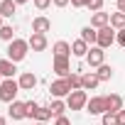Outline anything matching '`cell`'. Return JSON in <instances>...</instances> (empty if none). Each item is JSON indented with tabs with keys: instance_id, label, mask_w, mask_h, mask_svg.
<instances>
[{
	"instance_id": "cell-15",
	"label": "cell",
	"mask_w": 125,
	"mask_h": 125,
	"mask_svg": "<svg viewBox=\"0 0 125 125\" xmlns=\"http://www.w3.org/2000/svg\"><path fill=\"white\" fill-rule=\"evenodd\" d=\"M98 83H101V79L96 76V71H91V74H83V76H81V88H83V91H93Z\"/></svg>"
},
{
	"instance_id": "cell-28",
	"label": "cell",
	"mask_w": 125,
	"mask_h": 125,
	"mask_svg": "<svg viewBox=\"0 0 125 125\" xmlns=\"http://www.w3.org/2000/svg\"><path fill=\"white\" fill-rule=\"evenodd\" d=\"M101 8H103V0H91V3H88L91 12H101Z\"/></svg>"
},
{
	"instance_id": "cell-35",
	"label": "cell",
	"mask_w": 125,
	"mask_h": 125,
	"mask_svg": "<svg viewBox=\"0 0 125 125\" xmlns=\"http://www.w3.org/2000/svg\"><path fill=\"white\" fill-rule=\"evenodd\" d=\"M118 125H125V110L118 113Z\"/></svg>"
},
{
	"instance_id": "cell-20",
	"label": "cell",
	"mask_w": 125,
	"mask_h": 125,
	"mask_svg": "<svg viewBox=\"0 0 125 125\" xmlns=\"http://www.w3.org/2000/svg\"><path fill=\"white\" fill-rule=\"evenodd\" d=\"M88 49H91V47H88L83 39H76V42L71 44V54H74V56H86V54H88Z\"/></svg>"
},
{
	"instance_id": "cell-10",
	"label": "cell",
	"mask_w": 125,
	"mask_h": 125,
	"mask_svg": "<svg viewBox=\"0 0 125 125\" xmlns=\"http://www.w3.org/2000/svg\"><path fill=\"white\" fill-rule=\"evenodd\" d=\"M123 110V98L118 96V93H110V96H105V113H120Z\"/></svg>"
},
{
	"instance_id": "cell-36",
	"label": "cell",
	"mask_w": 125,
	"mask_h": 125,
	"mask_svg": "<svg viewBox=\"0 0 125 125\" xmlns=\"http://www.w3.org/2000/svg\"><path fill=\"white\" fill-rule=\"evenodd\" d=\"M118 12H125V0H118Z\"/></svg>"
},
{
	"instance_id": "cell-11",
	"label": "cell",
	"mask_w": 125,
	"mask_h": 125,
	"mask_svg": "<svg viewBox=\"0 0 125 125\" xmlns=\"http://www.w3.org/2000/svg\"><path fill=\"white\" fill-rule=\"evenodd\" d=\"M52 30V20L49 17H34L32 20V32L34 34H47Z\"/></svg>"
},
{
	"instance_id": "cell-5",
	"label": "cell",
	"mask_w": 125,
	"mask_h": 125,
	"mask_svg": "<svg viewBox=\"0 0 125 125\" xmlns=\"http://www.w3.org/2000/svg\"><path fill=\"white\" fill-rule=\"evenodd\" d=\"M54 74L59 76V79H66L69 74H71V64H69V56H54Z\"/></svg>"
},
{
	"instance_id": "cell-9",
	"label": "cell",
	"mask_w": 125,
	"mask_h": 125,
	"mask_svg": "<svg viewBox=\"0 0 125 125\" xmlns=\"http://www.w3.org/2000/svg\"><path fill=\"white\" fill-rule=\"evenodd\" d=\"M103 56H105V52L101 49V47H91L88 49V54H86V61H88V64L91 66H103Z\"/></svg>"
},
{
	"instance_id": "cell-12",
	"label": "cell",
	"mask_w": 125,
	"mask_h": 125,
	"mask_svg": "<svg viewBox=\"0 0 125 125\" xmlns=\"http://www.w3.org/2000/svg\"><path fill=\"white\" fill-rule=\"evenodd\" d=\"M110 25V15L108 12H93V17H91V27L93 30H101V27H108Z\"/></svg>"
},
{
	"instance_id": "cell-25",
	"label": "cell",
	"mask_w": 125,
	"mask_h": 125,
	"mask_svg": "<svg viewBox=\"0 0 125 125\" xmlns=\"http://www.w3.org/2000/svg\"><path fill=\"white\" fill-rule=\"evenodd\" d=\"M0 39H5V42H12V39H15L12 25H3V27H0Z\"/></svg>"
},
{
	"instance_id": "cell-39",
	"label": "cell",
	"mask_w": 125,
	"mask_h": 125,
	"mask_svg": "<svg viewBox=\"0 0 125 125\" xmlns=\"http://www.w3.org/2000/svg\"><path fill=\"white\" fill-rule=\"evenodd\" d=\"M3 20H5V17H3V15H0V27H3Z\"/></svg>"
},
{
	"instance_id": "cell-33",
	"label": "cell",
	"mask_w": 125,
	"mask_h": 125,
	"mask_svg": "<svg viewBox=\"0 0 125 125\" xmlns=\"http://www.w3.org/2000/svg\"><path fill=\"white\" fill-rule=\"evenodd\" d=\"M54 125H71V120L66 118V115H61V118H56V123Z\"/></svg>"
},
{
	"instance_id": "cell-41",
	"label": "cell",
	"mask_w": 125,
	"mask_h": 125,
	"mask_svg": "<svg viewBox=\"0 0 125 125\" xmlns=\"http://www.w3.org/2000/svg\"><path fill=\"white\" fill-rule=\"evenodd\" d=\"M0 83H3V76H0Z\"/></svg>"
},
{
	"instance_id": "cell-16",
	"label": "cell",
	"mask_w": 125,
	"mask_h": 125,
	"mask_svg": "<svg viewBox=\"0 0 125 125\" xmlns=\"http://www.w3.org/2000/svg\"><path fill=\"white\" fill-rule=\"evenodd\" d=\"M15 61H10V59H0V76L3 79H12L15 76Z\"/></svg>"
},
{
	"instance_id": "cell-26",
	"label": "cell",
	"mask_w": 125,
	"mask_h": 125,
	"mask_svg": "<svg viewBox=\"0 0 125 125\" xmlns=\"http://www.w3.org/2000/svg\"><path fill=\"white\" fill-rule=\"evenodd\" d=\"M66 81H69L71 91H79V88H81V76H79V74H74V71H71V74L66 76Z\"/></svg>"
},
{
	"instance_id": "cell-8",
	"label": "cell",
	"mask_w": 125,
	"mask_h": 125,
	"mask_svg": "<svg viewBox=\"0 0 125 125\" xmlns=\"http://www.w3.org/2000/svg\"><path fill=\"white\" fill-rule=\"evenodd\" d=\"M8 113H10L12 120H22V118H27V103H22V101H12L10 108H8Z\"/></svg>"
},
{
	"instance_id": "cell-6",
	"label": "cell",
	"mask_w": 125,
	"mask_h": 125,
	"mask_svg": "<svg viewBox=\"0 0 125 125\" xmlns=\"http://www.w3.org/2000/svg\"><path fill=\"white\" fill-rule=\"evenodd\" d=\"M86 110H88L91 115H103V113H105V96H93V98H88Z\"/></svg>"
},
{
	"instance_id": "cell-1",
	"label": "cell",
	"mask_w": 125,
	"mask_h": 125,
	"mask_svg": "<svg viewBox=\"0 0 125 125\" xmlns=\"http://www.w3.org/2000/svg\"><path fill=\"white\" fill-rule=\"evenodd\" d=\"M27 52H30V42L27 39H12L10 47H8V59L17 64V61H22L27 56Z\"/></svg>"
},
{
	"instance_id": "cell-18",
	"label": "cell",
	"mask_w": 125,
	"mask_h": 125,
	"mask_svg": "<svg viewBox=\"0 0 125 125\" xmlns=\"http://www.w3.org/2000/svg\"><path fill=\"white\" fill-rule=\"evenodd\" d=\"M47 108L52 110V115H54V118H61V115H64V110H66V103L61 101V98H54Z\"/></svg>"
},
{
	"instance_id": "cell-38",
	"label": "cell",
	"mask_w": 125,
	"mask_h": 125,
	"mask_svg": "<svg viewBox=\"0 0 125 125\" xmlns=\"http://www.w3.org/2000/svg\"><path fill=\"white\" fill-rule=\"evenodd\" d=\"M0 125H8V123H5V118H0Z\"/></svg>"
},
{
	"instance_id": "cell-3",
	"label": "cell",
	"mask_w": 125,
	"mask_h": 125,
	"mask_svg": "<svg viewBox=\"0 0 125 125\" xmlns=\"http://www.w3.org/2000/svg\"><path fill=\"white\" fill-rule=\"evenodd\" d=\"M86 103H88V93H86L83 88L71 91V93L66 96V108H69V110H81V108H86Z\"/></svg>"
},
{
	"instance_id": "cell-7",
	"label": "cell",
	"mask_w": 125,
	"mask_h": 125,
	"mask_svg": "<svg viewBox=\"0 0 125 125\" xmlns=\"http://www.w3.org/2000/svg\"><path fill=\"white\" fill-rule=\"evenodd\" d=\"M49 91H52V96H54V98H64V96H69V93H71V86H69V81H66V79H56V81L49 86Z\"/></svg>"
},
{
	"instance_id": "cell-31",
	"label": "cell",
	"mask_w": 125,
	"mask_h": 125,
	"mask_svg": "<svg viewBox=\"0 0 125 125\" xmlns=\"http://www.w3.org/2000/svg\"><path fill=\"white\" fill-rule=\"evenodd\" d=\"M88 3H91V0H71L74 8H88Z\"/></svg>"
},
{
	"instance_id": "cell-27",
	"label": "cell",
	"mask_w": 125,
	"mask_h": 125,
	"mask_svg": "<svg viewBox=\"0 0 125 125\" xmlns=\"http://www.w3.org/2000/svg\"><path fill=\"white\" fill-rule=\"evenodd\" d=\"M101 125H118V115L115 113H103V123Z\"/></svg>"
},
{
	"instance_id": "cell-37",
	"label": "cell",
	"mask_w": 125,
	"mask_h": 125,
	"mask_svg": "<svg viewBox=\"0 0 125 125\" xmlns=\"http://www.w3.org/2000/svg\"><path fill=\"white\" fill-rule=\"evenodd\" d=\"M15 3H17V5H25V3H27V0H15Z\"/></svg>"
},
{
	"instance_id": "cell-42",
	"label": "cell",
	"mask_w": 125,
	"mask_h": 125,
	"mask_svg": "<svg viewBox=\"0 0 125 125\" xmlns=\"http://www.w3.org/2000/svg\"><path fill=\"white\" fill-rule=\"evenodd\" d=\"M0 3H3V0H0Z\"/></svg>"
},
{
	"instance_id": "cell-17",
	"label": "cell",
	"mask_w": 125,
	"mask_h": 125,
	"mask_svg": "<svg viewBox=\"0 0 125 125\" xmlns=\"http://www.w3.org/2000/svg\"><path fill=\"white\" fill-rule=\"evenodd\" d=\"M81 39H83L86 44H91V47H93V44L98 42V30H93L91 25H86V27L81 30Z\"/></svg>"
},
{
	"instance_id": "cell-4",
	"label": "cell",
	"mask_w": 125,
	"mask_h": 125,
	"mask_svg": "<svg viewBox=\"0 0 125 125\" xmlns=\"http://www.w3.org/2000/svg\"><path fill=\"white\" fill-rule=\"evenodd\" d=\"M115 37H118V32L108 25V27H101L98 30V42H96V47H101V49H108L113 42H115Z\"/></svg>"
},
{
	"instance_id": "cell-23",
	"label": "cell",
	"mask_w": 125,
	"mask_h": 125,
	"mask_svg": "<svg viewBox=\"0 0 125 125\" xmlns=\"http://www.w3.org/2000/svg\"><path fill=\"white\" fill-rule=\"evenodd\" d=\"M49 118H52V110H49V108H42V105H39V108L34 110V115H32V120H37V123H47Z\"/></svg>"
},
{
	"instance_id": "cell-14",
	"label": "cell",
	"mask_w": 125,
	"mask_h": 125,
	"mask_svg": "<svg viewBox=\"0 0 125 125\" xmlns=\"http://www.w3.org/2000/svg\"><path fill=\"white\" fill-rule=\"evenodd\" d=\"M17 83H20V88H22V91H32V88L37 86V76H34L32 71H25V74L20 76V81H17Z\"/></svg>"
},
{
	"instance_id": "cell-40",
	"label": "cell",
	"mask_w": 125,
	"mask_h": 125,
	"mask_svg": "<svg viewBox=\"0 0 125 125\" xmlns=\"http://www.w3.org/2000/svg\"><path fill=\"white\" fill-rule=\"evenodd\" d=\"M34 125H47V123H34Z\"/></svg>"
},
{
	"instance_id": "cell-34",
	"label": "cell",
	"mask_w": 125,
	"mask_h": 125,
	"mask_svg": "<svg viewBox=\"0 0 125 125\" xmlns=\"http://www.w3.org/2000/svg\"><path fill=\"white\" fill-rule=\"evenodd\" d=\"M52 3H54V5H56V8H66V5H69V3H71V0H52Z\"/></svg>"
},
{
	"instance_id": "cell-13",
	"label": "cell",
	"mask_w": 125,
	"mask_h": 125,
	"mask_svg": "<svg viewBox=\"0 0 125 125\" xmlns=\"http://www.w3.org/2000/svg\"><path fill=\"white\" fill-rule=\"evenodd\" d=\"M27 42H30V49L32 52H44L47 49V34H34L32 32V37Z\"/></svg>"
},
{
	"instance_id": "cell-24",
	"label": "cell",
	"mask_w": 125,
	"mask_h": 125,
	"mask_svg": "<svg viewBox=\"0 0 125 125\" xmlns=\"http://www.w3.org/2000/svg\"><path fill=\"white\" fill-rule=\"evenodd\" d=\"M96 76H98L101 81H110V79H113V66H108V64H103V66H98V71H96Z\"/></svg>"
},
{
	"instance_id": "cell-2",
	"label": "cell",
	"mask_w": 125,
	"mask_h": 125,
	"mask_svg": "<svg viewBox=\"0 0 125 125\" xmlns=\"http://www.w3.org/2000/svg\"><path fill=\"white\" fill-rule=\"evenodd\" d=\"M20 91H22V88H20V83H17L15 79H3V83H0V101L12 103Z\"/></svg>"
},
{
	"instance_id": "cell-21",
	"label": "cell",
	"mask_w": 125,
	"mask_h": 125,
	"mask_svg": "<svg viewBox=\"0 0 125 125\" xmlns=\"http://www.w3.org/2000/svg\"><path fill=\"white\" fill-rule=\"evenodd\" d=\"M52 52H54V56H69L71 54V44L69 42H56L52 47Z\"/></svg>"
},
{
	"instance_id": "cell-29",
	"label": "cell",
	"mask_w": 125,
	"mask_h": 125,
	"mask_svg": "<svg viewBox=\"0 0 125 125\" xmlns=\"http://www.w3.org/2000/svg\"><path fill=\"white\" fill-rule=\"evenodd\" d=\"M49 5H52V0H34V8L37 10H47Z\"/></svg>"
},
{
	"instance_id": "cell-19",
	"label": "cell",
	"mask_w": 125,
	"mask_h": 125,
	"mask_svg": "<svg viewBox=\"0 0 125 125\" xmlns=\"http://www.w3.org/2000/svg\"><path fill=\"white\" fill-rule=\"evenodd\" d=\"M15 10H17L15 0H3V3H0V15H3V17H12Z\"/></svg>"
},
{
	"instance_id": "cell-32",
	"label": "cell",
	"mask_w": 125,
	"mask_h": 125,
	"mask_svg": "<svg viewBox=\"0 0 125 125\" xmlns=\"http://www.w3.org/2000/svg\"><path fill=\"white\" fill-rule=\"evenodd\" d=\"M115 42H118L120 47H125V30H120V32H118V37H115Z\"/></svg>"
},
{
	"instance_id": "cell-30",
	"label": "cell",
	"mask_w": 125,
	"mask_h": 125,
	"mask_svg": "<svg viewBox=\"0 0 125 125\" xmlns=\"http://www.w3.org/2000/svg\"><path fill=\"white\" fill-rule=\"evenodd\" d=\"M37 108H39V105H37V103H34V101H27V118H32V115H34V110H37Z\"/></svg>"
},
{
	"instance_id": "cell-22",
	"label": "cell",
	"mask_w": 125,
	"mask_h": 125,
	"mask_svg": "<svg viewBox=\"0 0 125 125\" xmlns=\"http://www.w3.org/2000/svg\"><path fill=\"white\" fill-rule=\"evenodd\" d=\"M110 27L113 30H125V12H113L110 15Z\"/></svg>"
}]
</instances>
